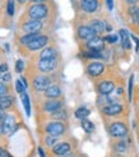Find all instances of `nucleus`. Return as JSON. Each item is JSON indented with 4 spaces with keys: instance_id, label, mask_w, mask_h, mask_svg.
<instances>
[{
    "instance_id": "obj_49",
    "label": "nucleus",
    "mask_w": 139,
    "mask_h": 157,
    "mask_svg": "<svg viewBox=\"0 0 139 157\" xmlns=\"http://www.w3.org/2000/svg\"><path fill=\"white\" fill-rule=\"evenodd\" d=\"M3 152H4V150H3V148H0V157L3 156Z\"/></svg>"
},
{
    "instance_id": "obj_26",
    "label": "nucleus",
    "mask_w": 139,
    "mask_h": 157,
    "mask_svg": "<svg viewBox=\"0 0 139 157\" xmlns=\"http://www.w3.org/2000/svg\"><path fill=\"white\" fill-rule=\"evenodd\" d=\"M40 36H41L40 33H27L26 36H23V37L21 38V42L24 44V45H27V44H29V42H32L33 40H36V38L40 37Z\"/></svg>"
},
{
    "instance_id": "obj_7",
    "label": "nucleus",
    "mask_w": 139,
    "mask_h": 157,
    "mask_svg": "<svg viewBox=\"0 0 139 157\" xmlns=\"http://www.w3.org/2000/svg\"><path fill=\"white\" fill-rule=\"evenodd\" d=\"M89 26L93 28L96 35H101L103 32H110L111 31V27L105 21H101V19H93L89 23Z\"/></svg>"
},
{
    "instance_id": "obj_43",
    "label": "nucleus",
    "mask_w": 139,
    "mask_h": 157,
    "mask_svg": "<svg viewBox=\"0 0 139 157\" xmlns=\"http://www.w3.org/2000/svg\"><path fill=\"white\" fill-rule=\"evenodd\" d=\"M133 38H134V41L137 42V51H138V50H139V38H137V37H134V36H133Z\"/></svg>"
},
{
    "instance_id": "obj_30",
    "label": "nucleus",
    "mask_w": 139,
    "mask_h": 157,
    "mask_svg": "<svg viewBox=\"0 0 139 157\" xmlns=\"http://www.w3.org/2000/svg\"><path fill=\"white\" fill-rule=\"evenodd\" d=\"M52 116L54 117H56V119H61V120H63V119H66V117H68V114H66V111H65V110H58V111H55V113H52Z\"/></svg>"
},
{
    "instance_id": "obj_35",
    "label": "nucleus",
    "mask_w": 139,
    "mask_h": 157,
    "mask_svg": "<svg viewBox=\"0 0 139 157\" xmlns=\"http://www.w3.org/2000/svg\"><path fill=\"white\" fill-rule=\"evenodd\" d=\"M8 14H14V0H8Z\"/></svg>"
},
{
    "instance_id": "obj_12",
    "label": "nucleus",
    "mask_w": 139,
    "mask_h": 157,
    "mask_svg": "<svg viewBox=\"0 0 139 157\" xmlns=\"http://www.w3.org/2000/svg\"><path fill=\"white\" fill-rule=\"evenodd\" d=\"M105 72V65L102 63H91V64L87 67V73L91 75V77H100L102 73Z\"/></svg>"
},
{
    "instance_id": "obj_37",
    "label": "nucleus",
    "mask_w": 139,
    "mask_h": 157,
    "mask_svg": "<svg viewBox=\"0 0 139 157\" xmlns=\"http://www.w3.org/2000/svg\"><path fill=\"white\" fill-rule=\"evenodd\" d=\"M23 68H24V63H23L22 60H18L17 61V65H15V70H17L18 73H21L22 70H23Z\"/></svg>"
},
{
    "instance_id": "obj_9",
    "label": "nucleus",
    "mask_w": 139,
    "mask_h": 157,
    "mask_svg": "<svg viewBox=\"0 0 139 157\" xmlns=\"http://www.w3.org/2000/svg\"><path fill=\"white\" fill-rule=\"evenodd\" d=\"M15 129V120L10 115H5V117L2 120V132L4 134H9V133L14 132Z\"/></svg>"
},
{
    "instance_id": "obj_10",
    "label": "nucleus",
    "mask_w": 139,
    "mask_h": 157,
    "mask_svg": "<svg viewBox=\"0 0 139 157\" xmlns=\"http://www.w3.org/2000/svg\"><path fill=\"white\" fill-rule=\"evenodd\" d=\"M97 90H98V93L101 96H109L115 90V83L111 82V81H102L98 84Z\"/></svg>"
},
{
    "instance_id": "obj_27",
    "label": "nucleus",
    "mask_w": 139,
    "mask_h": 157,
    "mask_svg": "<svg viewBox=\"0 0 139 157\" xmlns=\"http://www.w3.org/2000/svg\"><path fill=\"white\" fill-rule=\"evenodd\" d=\"M101 51L102 50H88L86 54H84V56L86 58H93V59H101V58H103Z\"/></svg>"
},
{
    "instance_id": "obj_3",
    "label": "nucleus",
    "mask_w": 139,
    "mask_h": 157,
    "mask_svg": "<svg viewBox=\"0 0 139 157\" xmlns=\"http://www.w3.org/2000/svg\"><path fill=\"white\" fill-rule=\"evenodd\" d=\"M46 132H47L50 136L59 137L65 133V125L61 121H51L47 124V127H46Z\"/></svg>"
},
{
    "instance_id": "obj_13",
    "label": "nucleus",
    "mask_w": 139,
    "mask_h": 157,
    "mask_svg": "<svg viewBox=\"0 0 139 157\" xmlns=\"http://www.w3.org/2000/svg\"><path fill=\"white\" fill-rule=\"evenodd\" d=\"M81 8L88 14L95 13L98 9V0H81Z\"/></svg>"
},
{
    "instance_id": "obj_6",
    "label": "nucleus",
    "mask_w": 139,
    "mask_h": 157,
    "mask_svg": "<svg viewBox=\"0 0 139 157\" xmlns=\"http://www.w3.org/2000/svg\"><path fill=\"white\" fill-rule=\"evenodd\" d=\"M42 27L43 25L40 19H32L23 25V31H26L27 33H38L42 29Z\"/></svg>"
},
{
    "instance_id": "obj_48",
    "label": "nucleus",
    "mask_w": 139,
    "mask_h": 157,
    "mask_svg": "<svg viewBox=\"0 0 139 157\" xmlns=\"http://www.w3.org/2000/svg\"><path fill=\"white\" fill-rule=\"evenodd\" d=\"M118 93H119V95H121V93H122V88H118Z\"/></svg>"
},
{
    "instance_id": "obj_8",
    "label": "nucleus",
    "mask_w": 139,
    "mask_h": 157,
    "mask_svg": "<svg viewBox=\"0 0 139 157\" xmlns=\"http://www.w3.org/2000/svg\"><path fill=\"white\" fill-rule=\"evenodd\" d=\"M77 32H78V37L81 38V40H86V41L91 40V38H93L95 36H98V35H96L93 28H92L89 25L88 26H81Z\"/></svg>"
},
{
    "instance_id": "obj_17",
    "label": "nucleus",
    "mask_w": 139,
    "mask_h": 157,
    "mask_svg": "<svg viewBox=\"0 0 139 157\" xmlns=\"http://www.w3.org/2000/svg\"><path fill=\"white\" fill-rule=\"evenodd\" d=\"M69 152H70V146H69V143H66V142H61L56 146H54V153L58 155V156H64Z\"/></svg>"
},
{
    "instance_id": "obj_16",
    "label": "nucleus",
    "mask_w": 139,
    "mask_h": 157,
    "mask_svg": "<svg viewBox=\"0 0 139 157\" xmlns=\"http://www.w3.org/2000/svg\"><path fill=\"white\" fill-rule=\"evenodd\" d=\"M61 106H63V102H61V101H59L56 98H50L47 102L45 104V110L47 113H51L52 114V113L58 111V110H60Z\"/></svg>"
},
{
    "instance_id": "obj_44",
    "label": "nucleus",
    "mask_w": 139,
    "mask_h": 157,
    "mask_svg": "<svg viewBox=\"0 0 139 157\" xmlns=\"http://www.w3.org/2000/svg\"><path fill=\"white\" fill-rule=\"evenodd\" d=\"M31 2H33V3H36V4H37V3H45L46 0H31Z\"/></svg>"
},
{
    "instance_id": "obj_41",
    "label": "nucleus",
    "mask_w": 139,
    "mask_h": 157,
    "mask_svg": "<svg viewBox=\"0 0 139 157\" xmlns=\"http://www.w3.org/2000/svg\"><path fill=\"white\" fill-rule=\"evenodd\" d=\"M125 2L128 3V4H130V5H135L139 0H125Z\"/></svg>"
},
{
    "instance_id": "obj_22",
    "label": "nucleus",
    "mask_w": 139,
    "mask_h": 157,
    "mask_svg": "<svg viewBox=\"0 0 139 157\" xmlns=\"http://www.w3.org/2000/svg\"><path fill=\"white\" fill-rule=\"evenodd\" d=\"M115 153H116L118 156H122L126 153V150H128V143L126 142H119L116 143V146H115Z\"/></svg>"
},
{
    "instance_id": "obj_20",
    "label": "nucleus",
    "mask_w": 139,
    "mask_h": 157,
    "mask_svg": "<svg viewBox=\"0 0 139 157\" xmlns=\"http://www.w3.org/2000/svg\"><path fill=\"white\" fill-rule=\"evenodd\" d=\"M56 55L58 52L54 48H45L40 54V59H55Z\"/></svg>"
},
{
    "instance_id": "obj_42",
    "label": "nucleus",
    "mask_w": 139,
    "mask_h": 157,
    "mask_svg": "<svg viewBox=\"0 0 139 157\" xmlns=\"http://www.w3.org/2000/svg\"><path fill=\"white\" fill-rule=\"evenodd\" d=\"M38 153H40V157H46V156H45V152H43V150H42L41 147L38 148Z\"/></svg>"
},
{
    "instance_id": "obj_1",
    "label": "nucleus",
    "mask_w": 139,
    "mask_h": 157,
    "mask_svg": "<svg viewBox=\"0 0 139 157\" xmlns=\"http://www.w3.org/2000/svg\"><path fill=\"white\" fill-rule=\"evenodd\" d=\"M49 13V8L43 3H37L28 9V14L32 19H42Z\"/></svg>"
},
{
    "instance_id": "obj_15",
    "label": "nucleus",
    "mask_w": 139,
    "mask_h": 157,
    "mask_svg": "<svg viewBox=\"0 0 139 157\" xmlns=\"http://www.w3.org/2000/svg\"><path fill=\"white\" fill-rule=\"evenodd\" d=\"M105 46V40L100 36H95L93 38L87 41V48L88 50H102Z\"/></svg>"
},
{
    "instance_id": "obj_11",
    "label": "nucleus",
    "mask_w": 139,
    "mask_h": 157,
    "mask_svg": "<svg viewBox=\"0 0 139 157\" xmlns=\"http://www.w3.org/2000/svg\"><path fill=\"white\" fill-rule=\"evenodd\" d=\"M47 42H49V37H47V36H40V37H37L36 40H33L32 42L27 44V48H28V50H31V51L40 50V49L45 48Z\"/></svg>"
},
{
    "instance_id": "obj_39",
    "label": "nucleus",
    "mask_w": 139,
    "mask_h": 157,
    "mask_svg": "<svg viewBox=\"0 0 139 157\" xmlns=\"http://www.w3.org/2000/svg\"><path fill=\"white\" fill-rule=\"evenodd\" d=\"M8 72V65L6 64H2L0 65V74L2 73H6Z\"/></svg>"
},
{
    "instance_id": "obj_32",
    "label": "nucleus",
    "mask_w": 139,
    "mask_h": 157,
    "mask_svg": "<svg viewBox=\"0 0 139 157\" xmlns=\"http://www.w3.org/2000/svg\"><path fill=\"white\" fill-rule=\"evenodd\" d=\"M133 81H134V75H130V78H129V91H128L129 101L132 100V95H133Z\"/></svg>"
},
{
    "instance_id": "obj_33",
    "label": "nucleus",
    "mask_w": 139,
    "mask_h": 157,
    "mask_svg": "<svg viewBox=\"0 0 139 157\" xmlns=\"http://www.w3.org/2000/svg\"><path fill=\"white\" fill-rule=\"evenodd\" d=\"M15 87H17V92H19V93L26 92V86L22 83V81H21V79H18V81H17V83H15Z\"/></svg>"
},
{
    "instance_id": "obj_47",
    "label": "nucleus",
    "mask_w": 139,
    "mask_h": 157,
    "mask_svg": "<svg viewBox=\"0 0 139 157\" xmlns=\"http://www.w3.org/2000/svg\"><path fill=\"white\" fill-rule=\"evenodd\" d=\"M60 157H73L72 155H69V153H66V155H64V156H60Z\"/></svg>"
},
{
    "instance_id": "obj_50",
    "label": "nucleus",
    "mask_w": 139,
    "mask_h": 157,
    "mask_svg": "<svg viewBox=\"0 0 139 157\" xmlns=\"http://www.w3.org/2000/svg\"><path fill=\"white\" fill-rule=\"evenodd\" d=\"M18 2H19V3H24V2H26V0H18Z\"/></svg>"
},
{
    "instance_id": "obj_31",
    "label": "nucleus",
    "mask_w": 139,
    "mask_h": 157,
    "mask_svg": "<svg viewBox=\"0 0 139 157\" xmlns=\"http://www.w3.org/2000/svg\"><path fill=\"white\" fill-rule=\"evenodd\" d=\"M12 79V75L9 72H6V73H2L0 74V82L2 83H6V82H10Z\"/></svg>"
},
{
    "instance_id": "obj_34",
    "label": "nucleus",
    "mask_w": 139,
    "mask_h": 157,
    "mask_svg": "<svg viewBox=\"0 0 139 157\" xmlns=\"http://www.w3.org/2000/svg\"><path fill=\"white\" fill-rule=\"evenodd\" d=\"M56 138L58 137H54V136H50V137H47L46 138V144L47 146H50V147H52V146H55V143H56Z\"/></svg>"
},
{
    "instance_id": "obj_24",
    "label": "nucleus",
    "mask_w": 139,
    "mask_h": 157,
    "mask_svg": "<svg viewBox=\"0 0 139 157\" xmlns=\"http://www.w3.org/2000/svg\"><path fill=\"white\" fill-rule=\"evenodd\" d=\"M13 97L10 96H2L0 97V107L2 109H8V107H10L12 104H13Z\"/></svg>"
},
{
    "instance_id": "obj_25",
    "label": "nucleus",
    "mask_w": 139,
    "mask_h": 157,
    "mask_svg": "<svg viewBox=\"0 0 139 157\" xmlns=\"http://www.w3.org/2000/svg\"><path fill=\"white\" fill-rule=\"evenodd\" d=\"M21 97H22V102L24 105V109H26V114L27 116H31V106H29V97L26 92L21 93Z\"/></svg>"
},
{
    "instance_id": "obj_5",
    "label": "nucleus",
    "mask_w": 139,
    "mask_h": 157,
    "mask_svg": "<svg viewBox=\"0 0 139 157\" xmlns=\"http://www.w3.org/2000/svg\"><path fill=\"white\" fill-rule=\"evenodd\" d=\"M50 78L46 77V75H37L33 81V87L36 91L38 92H42V91H46L49 87H50Z\"/></svg>"
},
{
    "instance_id": "obj_29",
    "label": "nucleus",
    "mask_w": 139,
    "mask_h": 157,
    "mask_svg": "<svg viewBox=\"0 0 139 157\" xmlns=\"http://www.w3.org/2000/svg\"><path fill=\"white\" fill-rule=\"evenodd\" d=\"M119 37H120V36H118V35H107V36L103 37V40H105L106 42L114 45V44H116V42L119 41Z\"/></svg>"
},
{
    "instance_id": "obj_46",
    "label": "nucleus",
    "mask_w": 139,
    "mask_h": 157,
    "mask_svg": "<svg viewBox=\"0 0 139 157\" xmlns=\"http://www.w3.org/2000/svg\"><path fill=\"white\" fill-rule=\"evenodd\" d=\"M2 157H10V156L8 155V152H5V151H4V152H3V156H2Z\"/></svg>"
},
{
    "instance_id": "obj_23",
    "label": "nucleus",
    "mask_w": 139,
    "mask_h": 157,
    "mask_svg": "<svg viewBox=\"0 0 139 157\" xmlns=\"http://www.w3.org/2000/svg\"><path fill=\"white\" fill-rule=\"evenodd\" d=\"M129 14L132 15V18L134 21V23L137 26H139V6H135V5H132L129 8Z\"/></svg>"
},
{
    "instance_id": "obj_4",
    "label": "nucleus",
    "mask_w": 139,
    "mask_h": 157,
    "mask_svg": "<svg viewBox=\"0 0 139 157\" xmlns=\"http://www.w3.org/2000/svg\"><path fill=\"white\" fill-rule=\"evenodd\" d=\"M58 67V60L55 59H40L38 61V69L42 73H50L52 70H55Z\"/></svg>"
},
{
    "instance_id": "obj_28",
    "label": "nucleus",
    "mask_w": 139,
    "mask_h": 157,
    "mask_svg": "<svg viewBox=\"0 0 139 157\" xmlns=\"http://www.w3.org/2000/svg\"><path fill=\"white\" fill-rule=\"evenodd\" d=\"M82 128H83V130H86L87 133H92V132H93V129H95V125H93V123H92V121H89L88 119H84V120H82Z\"/></svg>"
},
{
    "instance_id": "obj_38",
    "label": "nucleus",
    "mask_w": 139,
    "mask_h": 157,
    "mask_svg": "<svg viewBox=\"0 0 139 157\" xmlns=\"http://www.w3.org/2000/svg\"><path fill=\"white\" fill-rule=\"evenodd\" d=\"M106 4H107V9L109 10L114 9V0H106Z\"/></svg>"
},
{
    "instance_id": "obj_36",
    "label": "nucleus",
    "mask_w": 139,
    "mask_h": 157,
    "mask_svg": "<svg viewBox=\"0 0 139 157\" xmlns=\"http://www.w3.org/2000/svg\"><path fill=\"white\" fill-rule=\"evenodd\" d=\"M6 92H8V87H6L4 83L0 82V97H2V96H5V95H6Z\"/></svg>"
},
{
    "instance_id": "obj_18",
    "label": "nucleus",
    "mask_w": 139,
    "mask_h": 157,
    "mask_svg": "<svg viewBox=\"0 0 139 157\" xmlns=\"http://www.w3.org/2000/svg\"><path fill=\"white\" fill-rule=\"evenodd\" d=\"M60 95H61V90L56 84H51L50 87L45 91V96L47 98H58V97H60Z\"/></svg>"
},
{
    "instance_id": "obj_40",
    "label": "nucleus",
    "mask_w": 139,
    "mask_h": 157,
    "mask_svg": "<svg viewBox=\"0 0 139 157\" xmlns=\"http://www.w3.org/2000/svg\"><path fill=\"white\" fill-rule=\"evenodd\" d=\"M5 117V114H4V109H2L0 107V121H2L3 119Z\"/></svg>"
},
{
    "instance_id": "obj_21",
    "label": "nucleus",
    "mask_w": 139,
    "mask_h": 157,
    "mask_svg": "<svg viewBox=\"0 0 139 157\" xmlns=\"http://www.w3.org/2000/svg\"><path fill=\"white\" fill-rule=\"evenodd\" d=\"M89 114H91L89 109L84 107V106H82V107H79V109L75 110V117H78V119H81V120L87 119V117L89 116Z\"/></svg>"
},
{
    "instance_id": "obj_2",
    "label": "nucleus",
    "mask_w": 139,
    "mask_h": 157,
    "mask_svg": "<svg viewBox=\"0 0 139 157\" xmlns=\"http://www.w3.org/2000/svg\"><path fill=\"white\" fill-rule=\"evenodd\" d=\"M109 133L115 138H124L128 134V128L124 123L115 121L109 127Z\"/></svg>"
},
{
    "instance_id": "obj_19",
    "label": "nucleus",
    "mask_w": 139,
    "mask_h": 157,
    "mask_svg": "<svg viewBox=\"0 0 139 157\" xmlns=\"http://www.w3.org/2000/svg\"><path fill=\"white\" fill-rule=\"evenodd\" d=\"M119 36H120V41H121V45L122 48L125 50H129L132 48V44H130V37H129V33L126 29H120L119 31Z\"/></svg>"
},
{
    "instance_id": "obj_14",
    "label": "nucleus",
    "mask_w": 139,
    "mask_h": 157,
    "mask_svg": "<svg viewBox=\"0 0 139 157\" xmlns=\"http://www.w3.org/2000/svg\"><path fill=\"white\" fill-rule=\"evenodd\" d=\"M102 113L107 116H116L122 113V106L119 104H110V105L102 107Z\"/></svg>"
},
{
    "instance_id": "obj_45",
    "label": "nucleus",
    "mask_w": 139,
    "mask_h": 157,
    "mask_svg": "<svg viewBox=\"0 0 139 157\" xmlns=\"http://www.w3.org/2000/svg\"><path fill=\"white\" fill-rule=\"evenodd\" d=\"M21 81L23 82V84H24V86H26V88H27V87H28V84H27V81H26V78H22Z\"/></svg>"
}]
</instances>
